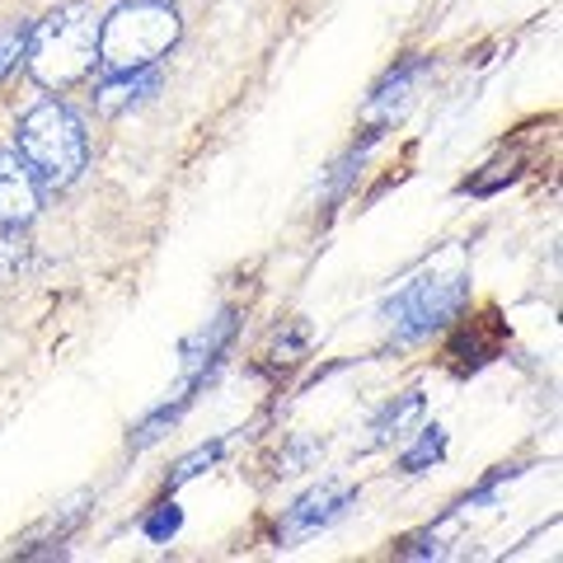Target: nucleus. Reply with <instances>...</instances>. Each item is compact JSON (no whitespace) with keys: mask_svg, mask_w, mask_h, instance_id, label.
I'll list each match as a JSON object with an SVG mask.
<instances>
[{"mask_svg":"<svg viewBox=\"0 0 563 563\" xmlns=\"http://www.w3.org/2000/svg\"><path fill=\"white\" fill-rule=\"evenodd\" d=\"M99 62V14L90 5H62L29 33V70L47 90L85 80Z\"/></svg>","mask_w":563,"mask_h":563,"instance_id":"nucleus-1","label":"nucleus"},{"mask_svg":"<svg viewBox=\"0 0 563 563\" xmlns=\"http://www.w3.org/2000/svg\"><path fill=\"white\" fill-rule=\"evenodd\" d=\"M179 43V14L169 0H122L99 20V62L109 70H141L155 66Z\"/></svg>","mask_w":563,"mask_h":563,"instance_id":"nucleus-2","label":"nucleus"},{"mask_svg":"<svg viewBox=\"0 0 563 563\" xmlns=\"http://www.w3.org/2000/svg\"><path fill=\"white\" fill-rule=\"evenodd\" d=\"M20 155L29 169L38 174V184L47 188H66L80 179L85 169V128L66 103H38L33 113L20 122Z\"/></svg>","mask_w":563,"mask_h":563,"instance_id":"nucleus-3","label":"nucleus"},{"mask_svg":"<svg viewBox=\"0 0 563 563\" xmlns=\"http://www.w3.org/2000/svg\"><path fill=\"white\" fill-rule=\"evenodd\" d=\"M461 306H465V273L418 277L385 306V320H390L395 343H413V339H428L432 329H442L446 320H455Z\"/></svg>","mask_w":563,"mask_h":563,"instance_id":"nucleus-4","label":"nucleus"},{"mask_svg":"<svg viewBox=\"0 0 563 563\" xmlns=\"http://www.w3.org/2000/svg\"><path fill=\"white\" fill-rule=\"evenodd\" d=\"M38 174L29 169L20 151H0V225H24L38 211Z\"/></svg>","mask_w":563,"mask_h":563,"instance_id":"nucleus-5","label":"nucleus"},{"mask_svg":"<svg viewBox=\"0 0 563 563\" xmlns=\"http://www.w3.org/2000/svg\"><path fill=\"white\" fill-rule=\"evenodd\" d=\"M352 498H357V493H352L347 484H320V488H310L301 503L291 507L287 512V521H282V540H306V536H314L320 531V526H329L333 517H343V507H352Z\"/></svg>","mask_w":563,"mask_h":563,"instance_id":"nucleus-6","label":"nucleus"},{"mask_svg":"<svg viewBox=\"0 0 563 563\" xmlns=\"http://www.w3.org/2000/svg\"><path fill=\"white\" fill-rule=\"evenodd\" d=\"M151 90H155V70L151 66H141V70H113V80L99 85V109L103 113H118V109H128V103L146 99Z\"/></svg>","mask_w":563,"mask_h":563,"instance_id":"nucleus-7","label":"nucleus"},{"mask_svg":"<svg viewBox=\"0 0 563 563\" xmlns=\"http://www.w3.org/2000/svg\"><path fill=\"white\" fill-rule=\"evenodd\" d=\"M413 418H422V395H418V390H409V395H404V399L395 404L390 413H385V418L376 422V446H385L390 437H404V428H409Z\"/></svg>","mask_w":563,"mask_h":563,"instance_id":"nucleus-8","label":"nucleus"},{"mask_svg":"<svg viewBox=\"0 0 563 563\" xmlns=\"http://www.w3.org/2000/svg\"><path fill=\"white\" fill-rule=\"evenodd\" d=\"M413 80H418V70L409 66V70H399L395 80H385L380 90H376V99H372V118H390V109L399 113L404 103H409V90H413Z\"/></svg>","mask_w":563,"mask_h":563,"instance_id":"nucleus-9","label":"nucleus"},{"mask_svg":"<svg viewBox=\"0 0 563 563\" xmlns=\"http://www.w3.org/2000/svg\"><path fill=\"white\" fill-rule=\"evenodd\" d=\"M442 451H446V432L442 428H422V442L404 455V470H422V465L442 461Z\"/></svg>","mask_w":563,"mask_h":563,"instance_id":"nucleus-10","label":"nucleus"},{"mask_svg":"<svg viewBox=\"0 0 563 563\" xmlns=\"http://www.w3.org/2000/svg\"><path fill=\"white\" fill-rule=\"evenodd\" d=\"M24 43H29V29H0V76L14 66V57L24 52Z\"/></svg>","mask_w":563,"mask_h":563,"instance_id":"nucleus-11","label":"nucleus"},{"mask_svg":"<svg viewBox=\"0 0 563 563\" xmlns=\"http://www.w3.org/2000/svg\"><path fill=\"white\" fill-rule=\"evenodd\" d=\"M174 531H179V507H174V503H169V507H161V512H155V517L146 521V536H151V540H169Z\"/></svg>","mask_w":563,"mask_h":563,"instance_id":"nucleus-12","label":"nucleus"},{"mask_svg":"<svg viewBox=\"0 0 563 563\" xmlns=\"http://www.w3.org/2000/svg\"><path fill=\"white\" fill-rule=\"evenodd\" d=\"M217 455H221V446H202L198 455H188V461L174 470V484H184V479H192V474H202V465H211Z\"/></svg>","mask_w":563,"mask_h":563,"instance_id":"nucleus-13","label":"nucleus"}]
</instances>
